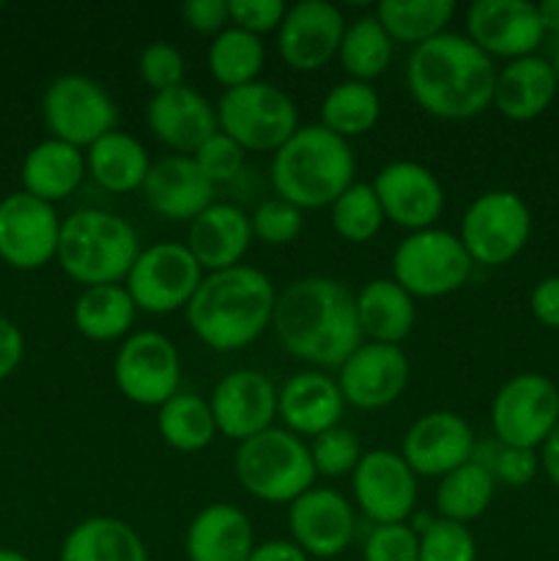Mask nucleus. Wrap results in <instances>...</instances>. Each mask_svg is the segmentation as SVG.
Masks as SVG:
<instances>
[{
	"instance_id": "c756f323",
	"label": "nucleus",
	"mask_w": 559,
	"mask_h": 561,
	"mask_svg": "<svg viewBox=\"0 0 559 561\" xmlns=\"http://www.w3.org/2000/svg\"><path fill=\"white\" fill-rule=\"evenodd\" d=\"M85 153L64 140H42L22 162V186L44 203L66 201L85 175Z\"/></svg>"
},
{
	"instance_id": "09e8293b",
	"label": "nucleus",
	"mask_w": 559,
	"mask_h": 561,
	"mask_svg": "<svg viewBox=\"0 0 559 561\" xmlns=\"http://www.w3.org/2000/svg\"><path fill=\"white\" fill-rule=\"evenodd\" d=\"M493 480L502 482L507 488H524L535 480L537 469H540V458L535 449H518V447H502L488 466Z\"/></svg>"
},
{
	"instance_id": "f8f14e48",
	"label": "nucleus",
	"mask_w": 559,
	"mask_h": 561,
	"mask_svg": "<svg viewBox=\"0 0 559 561\" xmlns=\"http://www.w3.org/2000/svg\"><path fill=\"white\" fill-rule=\"evenodd\" d=\"M124 283L137 310L168 316L181 307L186 310L203 283V268L186 244L159 241L140 250Z\"/></svg>"
},
{
	"instance_id": "a18cd8bd",
	"label": "nucleus",
	"mask_w": 559,
	"mask_h": 561,
	"mask_svg": "<svg viewBox=\"0 0 559 561\" xmlns=\"http://www.w3.org/2000/svg\"><path fill=\"white\" fill-rule=\"evenodd\" d=\"M365 561H417L420 559V535L409 524L373 526L362 546Z\"/></svg>"
},
{
	"instance_id": "20e7f679",
	"label": "nucleus",
	"mask_w": 559,
	"mask_h": 561,
	"mask_svg": "<svg viewBox=\"0 0 559 561\" xmlns=\"http://www.w3.org/2000/svg\"><path fill=\"white\" fill-rule=\"evenodd\" d=\"M356 162L349 140L321 124L299 126L272 157V186L296 208L332 206L354 184Z\"/></svg>"
},
{
	"instance_id": "bf43d9fd",
	"label": "nucleus",
	"mask_w": 559,
	"mask_h": 561,
	"mask_svg": "<svg viewBox=\"0 0 559 561\" xmlns=\"http://www.w3.org/2000/svg\"><path fill=\"white\" fill-rule=\"evenodd\" d=\"M0 9H3V3H0Z\"/></svg>"
},
{
	"instance_id": "ddd939ff",
	"label": "nucleus",
	"mask_w": 559,
	"mask_h": 561,
	"mask_svg": "<svg viewBox=\"0 0 559 561\" xmlns=\"http://www.w3.org/2000/svg\"><path fill=\"white\" fill-rule=\"evenodd\" d=\"M118 392L137 405L159 409L179 394L181 359L170 337L159 332H135L121 343L113 362Z\"/></svg>"
},
{
	"instance_id": "6e6d98bb",
	"label": "nucleus",
	"mask_w": 559,
	"mask_h": 561,
	"mask_svg": "<svg viewBox=\"0 0 559 561\" xmlns=\"http://www.w3.org/2000/svg\"><path fill=\"white\" fill-rule=\"evenodd\" d=\"M537 14H540L543 31L559 33V0H543V3H537Z\"/></svg>"
},
{
	"instance_id": "a19ab883",
	"label": "nucleus",
	"mask_w": 559,
	"mask_h": 561,
	"mask_svg": "<svg viewBox=\"0 0 559 561\" xmlns=\"http://www.w3.org/2000/svg\"><path fill=\"white\" fill-rule=\"evenodd\" d=\"M362 455L365 453H362L360 436L354 431H349V427L340 425L316 436L310 444V458L312 466H316V474L323 477L354 474Z\"/></svg>"
},
{
	"instance_id": "ea45409f",
	"label": "nucleus",
	"mask_w": 559,
	"mask_h": 561,
	"mask_svg": "<svg viewBox=\"0 0 559 561\" xmlns=\"http://www.w3.org/2000/svg\"><path fill=\"white\" fill-rule=\"evenodd\" d=\"M334 233L351 244H365L381 230L384 208L378 203L373 184H351L338 201L329 206Z\"/></svg>"
},
{
	"instance_id": "72a5a7b5",
	"label": "nucleus",
	"mask_w": 559,
	"mask_h": 561,
	"mask_svg": "<svg viewBox=\"0 0 559 561\" xmlns=\"http://www.w3.org/2000/svg\"><path fill=\"white\" fill-rule=\"evenodd\" d=\"M157 431L175 453H201L217 436L212 405L206 398L192 392H179L159 405Z\"/></svg>"
},
{
	"instance_id": "b1692460",
	"label": "nucleus",
	"mask_w": 559,
	"mask_h": 561,
	"mask_svg": "<svg viewBox=\"0 0 559 561\" xmlns=\"http://www.w3.org/2000/svg\"><path fill=\"white\" fill-rule=\"evenodd\" d=\"M214 190L217 186L203 175L192 157H164L151 162L140 192L142 201L148 203L153 214L164 219H195L197 214L206 211L214 203Z\"/></svg>"
},
{
	"instance_id": "7c9ffc66",
	"label": "nucleus",
	"mask_w": 559,
	"mask_h": 561,
	"mask_svg": "<svg viewBox=\"0 0 559 561\" xmlns=\"http://www.w3.org/2000/svg\"><path fill=\"white\" fill-rule=\"evenodd\" d=\"M60 561H151L142 537L126 520L93 515L80 520L60 546Z\"/></svg>"
},
{
	"instance_id": "6e6552de",
	"label": "nucleus",
	"mask_w": 559,
	"mask_h": 561,
	"mask_svg": "<svg viewBox=\"0 0 559 561\" xmlns=\"http://www.w3.org/2000/svg\"><path fill=\"white\" fill-rule=\"evenodd\" d=\"M469 252L458 233L444 228H425L409 233L392 255V279L411 299H438L455 294L469 279Z\"/></svg>"
},
{
	"instance_id": "4d7b16f0",
	"label": "nucleus",
	"mask_w": 559,
	"mask_h": 561,
	"mask_svg": "<svg viewBox=\"0 0 559 561\" xmlns=\"http://www.w3.org/2000/svg\"><path fill=\"white\" fill-rule=\"evenodd\" d=\"M0 561H31V559L22 557L20 551H11V548H0Z\"/></svg>"
},
{
	"instance_id": "a878e982",
	"label": "nucleus",
	"mask_w": 559,
	"mask_h": 561,
	"mask_svg": "<svg viewBox=\"0 0 559 561\" xmlns=\"http://www.w3.org/2000/svg\"><path fill=\"white\" fill-rule=\"evenodd\" d=\"M250 241V217L230 203H212L192 219L186 233V247L208 274L239 266Z\"/></svg>"
},
{
	"instance_id": "de8ad7c7",
	"label": "nucleus",
	"mask_w": 559,
	"mask_h": 561,
	"mask_svg": "<svg viewBox=\"0 0 559 561\" xmlns=\"http://www.w3.org/2000/svg\"><path fill=\"white\" fill-rule=\"evenodd\" d=\"M228 5L230 25L255 33V36H263V33L280 27L285 11H288L283 0H228Z\"/></svg>"
},
{
	"instance_id": "3c124183",
	"label": "nucleus",
	"mask_w": 559,
	"mask_h": 561,
	"mask_svg": "<svg viewBox=\"0 0 559 561\" xmlns=\"http://www.w3.org/2000/svg\"><path fill=\"white\" fill-rule=\"evenodd\" d=\"M532 316L548 329H559V274L546 277L535 285L529 296Z\"/></svg>"
},
{
	"instance_id": "f03ea898",
	"label": "nucleus",
	"mask_w": 559,
	"mask_h": 561,
	"mask_svg": "<svg viewBox=\"0 0 559 561\" xmlns=\"http://www.w3.org/2000/svg\"><path fill=\"white\" fill-rule=\"evenodd\" d=\"M406 82L427 115L466 121L493 104L497 66L469 36L444 31L411 49Z\"/></svg>"
},
{
	"instance_id": "13d9d810",
	"label": "nucleus",
	"mask_w": 559,
	"mask_h": 561,
	"mask_svg": "<svg viewBox=\"0 0 559 561\" xmlns=\"http://www.w3.org/2000/svg\"><path fill=\"white\" fill-rule=\"evenodd\" d=\"M548 64H551L554 75H557V80H559V44L554 47V55H551V60H548Z\"/></svg>"
},
{
	"instance_id": "39448f33",
	"label": "nucleus",
	"mask_w": 559,
	"mask_h": 561,
	"mask_svg": "<svg viewBox=\"0 0 559 561\" xmlns=\"http://www.w3.org/2000/svg\"><path fill=\"white\" fill-rule=\"evenodd\" d=\"M140 255V239L124 217L104 208H80L60 222L58 263L75 283L121 285Z\"/></svg>"
},
{
	"instance_id": "c03bdc74",
	"label": "nucleus",
	"mask_w": 559,
	"mask_h": 561,
	"mask_svg": "<svg viewBox=\"0 0 559 561\" xmlns=\"http://www.w3.org/2000/svg\"><path fill=\"white\" fill-rule=\"evenodd\" d=\"M137 71H140V80L151 88L153 93L170 91L175 85H184V55L179 53V47H173L170 42H153L148 44L140 53L137 60Z\"/></svg>"
},
{
	"instance_id": "37998d69",
	"label": "nucleus",
	"mask_w": 559,
	"mask_h": 561,
	"mask_svg": "<svg viewBox=\"0 0 559 561\" xmlns=\"http://www.w3.org/2000/svg\"><path fill=\"white\" fill-rule=\"evenodd\" d=\"M250 228L252 239L263 241V244H290V241L299 239V233L305 230V211L296 208L294 203L283 201V197H272V201H263L261 206L252 211Z\"/></svg>"
},
{
	"instance_id": "412c9836",
	"label": "nucleus",
	"mask_w": 559,
	"mask_h": 561,
	"mask_svg": "<svg viewBox=\"0 0 559 561\" xmlns=\"http://www.w3.org/2000/svg\"><path fill=\"white\" fill-rule=\"evenodd\" d=\"M288 526L296 546L316 559H334L351 546L356 531L354 507L332 488H310L288 504Z\"/></svg>"
},
{
	"instance_id": "dca6fc26",
	"label": "nucleus",
	"mask_w": 559,
	"mask_h": 561,
	"mask_svg": "<svg viewBox=\"0 0 559 561\" xmlns=\"http://www.w3.org/2000/svg\"><path fill=\"white\" fill-rule=\"evenodd\" d=\"M466 36L488 58L518 60L540 47L543 22L529 0H475L466 9Z\"/></svg>"
},
{
	"instance_id": "473e14b6",
	"label": "nucleus",
	"mask_w": 559,
	"mask_h": 561,
	"mask_svg": "<svg viewBox=\"0 0 559 561\" xmlns=\"http://www.w3.org/2000/svg\"><path fill=\"white\" fill-rule=\"evenodd\" d=\"M137 316L126 285H93L85 288L75 301V329L93 343L126 337Z\"/></svg>"
},
{
	"instance_id": "864d4df0",
	"label": "nucleus",
	"mask_w": 559,
	"mask_h": 561,
	"mask_svg": "<svg viewBox=\"0 0 559 561\" xmlns=\"http://www.w3.org/2000/svg\"><path fill=\"white\" fill-rule=\"evenodd\" d=\"M247 561H310L294 540H266L252 548Z\"/></svg>"
},
{
	"instance_id": "4be33fe9",
	"label": "nucleus",
	"mask_w": 559,
	"mask_h": 561,
	"mask_svg": "<svg viewBox=\"0 0 559 561\" xmlns=\"http://www.w3.org/2000/svg\"><path fill=\"white\" fill-rule=\"evenodd\" d=\"M208 405L217 433L241 444L272 427L277 416V387L258 370H236L219 378Z\"/></svg>"
},
{
	"instance_id": "4c0bfd02",
	"label": "nucleus",
	"mask_w": 559,
	"mask_h": 561,
	"mask_svg": "<svg viewBox=\"0 0 559 561\" xmlns=\"http://www.w3.org/2000/svg\"><path fill=\"white\" fill-rule=\"evenodd\" d=\"M263 58H266V49H263L261 36L228 25L214 36L208 47V71L225 91H230V88L255 82L263 69Z\"/></svg>"
},
{
	"instance_id": "423d86ee",
	"label": "nucleus",
	"mask_w": 559,
	"mask_h": 561,
	"mask_svg": "<svg viewBox=\"0 0 559 561\" xmlns=\"http://www.w3.org/2000/svg\"><path fill=\"white\" fill-rule=\"evenodd\" d=\"M236 480L258 502L290 504L316 482L310 447L285 427H269L239 444L233 458Z\"/></svg>"
},
{
	"instance_id": "f257e3e1",
	"label": "nucleus",
	"mask_w": 559,
	"mask_h": 561,
	"mask_svg": "<svg viewBox=\"0 0 559 561\" xmlns=\"http://www.w3.org/2000/svg\"><path fill=\"white\" fill-rule=\"evenodd\" d=\"M280 345L312 367H340L362 343L356 296L334 277H305L277 294L272 316Z\"/></svg>"
},
{
	"instance_id": "cd10ccee",
	"label": "nucleus",
	"mask_w": 559,
	"mask_h": 561,
	"mask_svg": "<svg viewBox=\"0 0 559 561\" xmlns=\"http://www.w3.org/2000/svg\"><path fill=\"white\" fill-rule=\"evenodd\" d=\"M559 91V80L551 64L537 55L507 60L502 71H497L493 104L510 121H535L537 115L551 107Z\"/></svg>"
},
{
	"instance_id": "58836bf2",
	"label": "nucleus",
	"mask_w": 559,
	"mask_h": 561,
	"mask_svg": "<svg viewBox=\"0 0 559 561\" xmlns=\"http://www.w3.org/2000/svg\"><path fill=\"white\" fill-rule=\"evenodd\" d=\"M338 58L351 75V80L370 82L373 77L384 75V69L392 60V38L387 36L376 14L360 16L351 25H345Z\"/></svg>"
},
{
	"instance_id": "5701e85b",
	"label": "nucleus",
	"mask_w": 559,
	"mask_h": 561,
	"mask_svg": "<svg viewBox=\"0 0 559 561\" xmlns=\"http://www.w3.org/2000/svg\"><path fill=\"white\" fill-rule=\"evenodd\" d=\"M148 129L162 146L181 157H192L212 135H217V107L190 85L153 93L146 107Z\"/></svg>"
},
{
	"instance_id": "4468645a",
	"label": "nucleus",
	"mask_w": 559,
	"mask_h": 561,
	"mask_svg": "<svg viewBox=\"0 0 559 561\" xmlns=\"http://www.w3.org/2000/svg\"><path fill=\"white\" fill-rule=\"evenodd\" d=\"M58 211L25 190L0 201V257L11 268L33 272L58 255Z\"/></svg>"
},
{
	"instance_id": "c9c22d12",
	"label": "nucleus",
	"mask_w": 559,
	"mask_h": 561,
	"mask_svg": "<svg viewBox=\"0 0 559 561\" xmlns=\"http://www.w3.org/2000/svg\"><path fill=\"white\" fill-rule=\"evenodd\" d=\"M453 14V0H381L376 5V20L381 22L387 36L414 47L444 33Z\"/></svg>"
},
{
	"instance_id": "e433bc0d",
	"label": "nucleus",
	"mask_w": 559,
	"mask_h": 561,
	"mask_svg": "<svg viewBox=\"0 0 559 561\" xmlns=\"http://www.w3.org/2000/svg\"><path fill=\"white\" fill-rule=\"evenodd\" d=\"M378 115H381V99L370 82H338L329 88L321 102V126L343 140L367 135L378 124Z\"/></svg>"
},
{
	"instance_id": "c85d7f7f",
	"label": "nucleus",
	"mask_w": 559,
	"mask_h": 561,
	"mask_svg": "<svg viewBox=\"0 0 559 561\" xmlns=\"http://www.w3.org/2000/svg\"><path fill=\"white\" fill-rule=\"evenodd\" d=\"M356 318L362 337H370V343L400 345L414 329V299L392 277L370 279L356 294Z\"/></svg>"
},
{
	"instance_id": "393cba45",
	"label": "nucleus",
	"mask_w": 559,
	"mask_h": 561,
	"mask_svg": "<svg viewBox=\"0 0 559 561\" xmlns=\"http://www.w3.org/2000/svg\"><path fill=\"white\" fill-rule=\"evenodd\" d=\"M345 400L338 387V378L327 373H296L277 392V414L283 416L285 431L294 436H321L338 427L343 416Z\"/></svg>"
},
{
	"instance_id": "bb28decb",
	"label": "nucleus",
	"mask_w": 559,
	"mask_h": 561,
	"mask_svg": "<svg viewBox=\"0 0 559 561\" xmlns=\"http://www.w3.org/2000/svg\"><path fill=\"white\" fill-rule=\"evenodd\" d=\"M190 561H247L255 548L252 524L233 504H208L186 529Z\"/></svg>"
},
{
	"instance_id": "a211bd4d",
	"label": "nucleus",
	"mask_w": 559,
	"mask_h": 561,
	"mask_svg": "<svg viewBox=\"0 0 559 561\" xmlns=\"http://www.w3.org/2000/svg\"><path fill=\"white\" fill-rule=\"evenodd\" d=\"M345 20L329 0H299L288 5L277 27V47L296 71H318L340 53Z\"/></svg>"
},
{
	"instance_id": "603ef678",
	"label": "nucleus",
	"mask_w": 559,
	"mask_h": 561,
	"mask_svg": "<svg viewBox=\"0 0 559 561\" xmlns=\"http://www.w3.org/2000/svg\"><path fill=\"white\" fill-rule=\"evenodd\" d=\"M22 356H25V337L20 327L0 316V381L20 367Z\"/></svg>"
},
{
	"instance_id": "79ce46f5",
	"label": "nucleus",
	"mask_w": 559,
	"mask_h": 561,
	"mask_svg": "<svg viewBox=\"0 0 559 561\" xmlns=\"http://www.w3.org/2000/svg\"><path fill=\"white\" fill-rule=\"evenodd\" d=\"M417 561H477V540L469 526L436 518L420 531Z\"/></svg>"
},
{
	"instance_id": "1a4fd4ad",
	"label": "nucleus",
	"mask_w": 559,
	"mask_h": 561,
	"mask_svg": "<svg viewBox=\"0 0 559 561\" xmlns=\"http://www.w3.org/2000/svg\"><path fill=\"white\" fill-rule=\"evenodd\" d=\"M532 233V211L524 197L510 190H491L469 203L460 219V244L471 263L504 266L521 255Z\"/></svg>"
},
{
	"instance_id": "2f4dec72",
	"label": "nucleus",
	"mask_w": 559,
	"mask_h": 561,
	"mask_svg": "<svg viewBox=\"0 0 559 561\" xmlns=\"http://www.w3.org/2000/svg\"><path fill=\"white\" fill-rule=\"evenodd\" d=\"M85 168L102 190L124 195L140 190L151 170V159L137 137L115 129L88 148Z\"/></svg>"
},
{
	"instance_id": "9d476101",
	"label": "nucleus",
	"mask_w": 559,
	"mask_h": 561,
	"mask_svg": "<svg viewBox=\"0 0 559 561\" xmlns=\"http://www.w3.org/2000/svg\"><path fill=\"white\" fill-rule=\"evenodd\" d=\"M42 113L55 140L69 142L80 151L115 131L118 124V107L107 88L85 75L55 77L44 91Z\"/></svg>"
},
{
	"instance_id": "49530a36",
	"label": "nucleus",
	"mask_w": 559,
	"mask_h": 561,
	"mask_svg": "<svg viewBox=\"0 0 559 561\" xmlns=\"http://www.w3.org/2000/svg\"><path fill=\"white\" fill-rule=\"evenodd\" d=\"M244 153L247 151L239 142L230 140L223 131H217V135L208 137V140L192 153V159H195L197 168L203 170V175L217 186L239 175L241 164H244Z\"/></svg>"
},
{
	"instance_id": "2eb2a0df",
	"label": "nucleus",
	"mask_w": 559,
	"mask_h": 561,
	"mask_svg": "<svg viewBox=\"0 0 559 561\" xmlns=\"http://www.w3.org/2000/svg\"><path fill=\"white\" fill-rule=\"evenodd\" d=\"M354 499L376 526L409 524L417 507V474L400 453L370 449L351 474Z\"/></svg>"
},
{
	"instance_id": "9b49d317",
	"label": "nucleus",
	"mask_w": 559,
	"mask_h": 561,
	"mask_svg": "<svg viewBox=\"0 0 559 561\" xmlns=\"http://www.w3.org/2000/svg\"><path fill=\"white\" fill-rule=\"evenodd\" d=\"M559 425V389L540 373H521L499 387L491 403L493 436L502 447L537 449Z\"/></svg>"
},
{
	"instance_id": "5fc2aeb1",
	"label": "nucleus",
	"mask_w": 559,
	"mask_h": 561,
	"mask_svg": "<svg viewBox=\"0 0 559 561\" xmlns=\"http://www.w3.org/2000/svg\"><path fill=\"white\" fill-rule=\"evenodd\" d=\"M540 466L548 474V480L559 488V425L554 427L551 436L540 447Z\"/></svg>"
},
{
	"instance_id": "f3484780",
	"label": "nucleus",
	"mask_w": 559,
	"mask_h": 561,
	"mask_svg": "<svg viewBox=\"0 0 559 561\" xmlns=\"http://www.w3.org/2000/svg\"><path fill=\"white\" fill-rule=\"evenodd\" d=\"M338 387L345 403L356 409H387L409 387L411 365L400 345L362 343L343 365L338 367Z\"/></svg>"
},
{
	"instance_id": "0eeeda50",
	"label": "nucleus",
	"mask_w": 559,
	"mask_h": 561,
	"mask_svg": "<svg viewBox=\"0 0 559 561\" xmlns=\"http://www.w3.org/2000/svg\"><path fill=\"white\" fill-rule=\"evenodd\" d=\"M217 124L244 151L274 153L299 129V113L288 93L272 82L255 80L219 96Z\"/></svg>"
},
{
	"instance_id": "7ed1b4c3",
	"label": "nucleus",
	"mask_w": 559,
	"mask_h": 561,
	"mask_svg": "<svg viewBox=\"0 0 559 561\" xmlns=\"http://www.w3.org/2000/svg\"><path fill=\"white\" fill-rule=\"evenodd\" d=\"M277 290L261 272L239 263L203 277L186 305V323L195 337L212 351H239L255 343L272 327Z\"/></svg>"
},
{
	"instance_id": "f704fd0d",
	"label": "nucleus",
	"mask_w": 559,
	"mask_h": 561,
	"mask_svg": "<svg viewBox=\"0 0 559 561\" xmlns=\"http://www.w3.org/2000/svg\"><path fill=\"white\" fill-rule=\"evenodd\" d=\"M493 491H497V480H493L491 469L482 460H469L460 469L449 471L442 477L436 488V507L444 520H455V524H469V520L480 518L493 502Z\"/></svg>"
},
{
	"instance_id": "aec40b11",
	"label": "nucleus",
	"mask_w": 559,
	"mask_h": 561,
	"mask_svg": "<svg viewBox=\"0 0 559 561\" xmlns=\"http://www.w3.org/2000/svg\"><path fill=\"white\" fill-rule=\"evenodd\" d=\"M373 192L384 208V217L409 233L436 228L444 211V190L431 168L409 159L384 164L373 179Z\"/></svg>"
},
{
	"instance_id": "6ab92c4d",
	"label": "nucleus",
	"mask_w": 559,
	"mask_h": 561,
	"mask_svg": "<svg viewBox=\"0 0 559 561\" xmlns=\"http://www.w3.org/2000/svg\"><path fill=\"white\" fill-rule=\"evenodd\" d=\"M477 438L469 422L455 411H431L422 414L406 431L400 458L417 477H447L475 460Z\"/></svg>"
},
{
	"instance_id": "8fccbe9b",
	"label": "nucleus",
	"mask_w": 559,
	"mask_h": 561,
	"mask_svg": "<svg viewBox=\"0 0 559 561\" xmlns=\"http://www.w3.org/2000/svg\"><path fill=\"white\" fill-rule=\"evenodd\" d=\"M181 16L197 33H223L230 22L228 0H186L181 5Z\"/></svg>"
}]
</instances>
